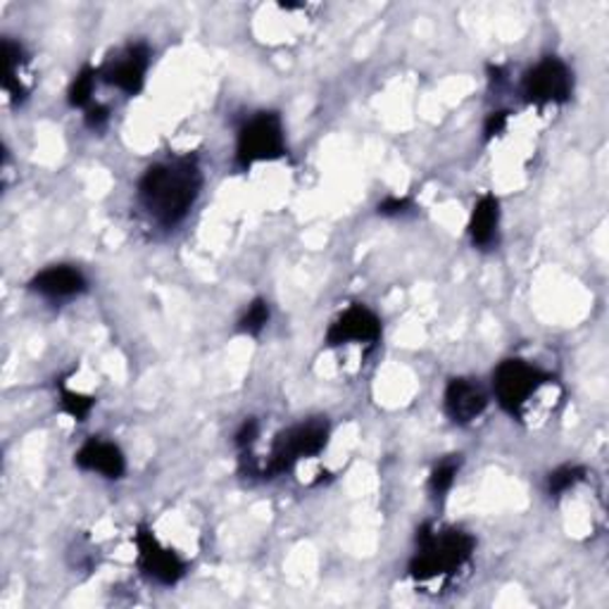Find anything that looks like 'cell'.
<instances>
[{"label":"cell","mask_w":609,"mask_h":609,"mask_svg":"<svg viewBox=\"0 0 609 609\" xmlns=\"http://www.w3.org/2000/svg\"><path fill=\"white\" fill-rule=\"evenodd\" d=\"M202 186L196 157H177L146 169L139 181V200L157 224H179L193 208Z\"/></svg>","instance_id":"6da1fadb"},{"label":"cell","mask_w":609,"mask_h":609,"mask_svg":"<svg viewBox=\"0 0 609 609\" xmlns=\"http://www.w3.org/2000/svg\"><path fill=\"white\" fill-rule=\"evenodd\" d=\"M417 555L410 562V574L417 582L455 574L462 564H467L474 553V539L457 529L436 531L433 524H422L417 531Z\"/></svg>","instance_id":"7a4b0ae2"},{"label":"cell","mask_w":609,"mask_h":609,"mask_svg":"<svg viewBox=\"0 0 609 609\" xmlns=\"http://www.w3.org/2000/svg\"><path fill=\"white\" fill-rule=\"evenodd\" d=\"M284 155V124L277 112H257L241 126L236 143V165L241 169H251L255 163H272Z\"/></svg>","instance_id":"3957f363"},{"label":"cell","mask_w":609,"mask_h":609,"mask_svg":"<svg viewBox=\"0 0 609 609\" xmlns=\"http://www.w3.org/2000/svg\"><path fill=\"white\" fill-rule=\"evenodd\" d=\"M329 443V424L324 419H310V422L296 424L279 433L272 445L269 464L265 467V476H277L296 467V462L302 457H314Z\"/></svg>","instance_id":"277c9868"},{"label":"cell","mask_w":609,"mask_h":609,"mask_svg":"<svg viewBox=\"0 0 609 609\" xmlns=\"http://www.w3.org/2000/svg\"><path fill=\"white\" fill-rule=\"evenodd\" d=\"M550 381V376L539 367L529 365L527 359H505L492 374V388H496L498 402L510 414H521V408L529 398Z\"/></svg>","instance_id":"5b68a950"},{"label":"cell","mask_w":609,"mask_h":609,"mask_svg":"<svg viewBox=\"0 0 609 609\" xmlns=\"http://www.w3.org/2000/svg\"><path fill=\"white\" fill-rule=\"evenodd\" d=\"M574 89V79L569 67L560 57H543L539 65H533L524 79H521V93L527 103L533 106H550V103H567Z\"/></svg>","instance_id":"8992f818"},{"label":"cell","mask_w":609,"mask_h":609,"mask_svg":"<svg viewBox=\"0 0 609 609\" xmlns=\"http://www.w3.org/2000/svg\"><path fill=\"white\" fill-rule=\"evenodd\" d=\"M134 541L139 550V567L143 572L163 586H174L181 582V576L186 574V564L174 550L159 545V541L146 527H141L136 531Z\"/></svg>","instance_id":"52a82bcc"},{"label":"cell","mask_w":609,"mask_h":609,"mask_svg":"<svg viewBox=\"0 0 609 609\" xmlns=\"http://www.w3.org/2000/svg\"><path fill=\"white\" fill-rule=\"evenodd\" d=\"M148 67L151 51L146 43H132L103 67V79L114 89L136 96L143 89V84H146Z\"/></svg>","instance_id":"ba28073f"},{"label":"cell","mask_w":609,"mask_h":609,"mask_svg":"<svg viewBox=\"0 0 609 609\" xmlns=\"http://www.w3.org/2000/svg\"><path fill=\"white\" fill-rule=\"evenodd\" d=\"M381 336V322L365 304H351L326 331V345L345 343H376Z\"/></svg>","instance_id":"9c48e42d"},{"label":"cell","mask_w":609,"mask_h":609,"mask_svg":"<svg viewBox=\"0 0 609 609\" xmlns=\"http://www.w3.org/2000/svg\"><path fill=\"white\" fill-rule=\"evenodd\" d=\"M445 412L455 424H472L488 408L484 388L472 379H453L445 388Z\"/></svg>","instance_id":"30bf717a"},{"label":"cell","mask_w":609,"mask_h":609,"mask_svg":"<svg viewBox=\"0 0 609 609\" xmlns=\"http://www.w3.org/2000/svg\"><path fill=\"white\" fill-rule=\"evenodd\" d=\"M86 286L89 284H86L84 274L77 267H69V265H55L43 269L32 281H29V288H32L34 294L51 300L75 298L86 291Z\"/></svg>","instance_id":"8fae6325"},{"label":"cell","mask_w":609,"mask_h":609,"mask_svg":"<svg viewBox=\"0 0 609 609\" xmlns=\"http://www.w3.org/2000/svg\"><path fill=\"white\" fill-rule=\"evenodd\" d=\"M77 467L84 472H96L106 478H122L126 462L122 451L114 443L100 441V439H89L75 455Z\"/></svg>","instance_id":"7c38bea8"},{"label":"cell","mask_w":609,"mask_h":609,"mask_svg":"<svg viewBox=\"0 0 609 609\" xmlns=\"http://www.w3.org/2000/svg\"><path fill=\"white\" fill-rule=\"evenodd\" d=\"M498 224H500V200L486 193L478 198L469 220V239L476 248H490L498 241Z\"/></svg>","instance_id":"4fadbf2b"},{"label":"cell","mask_w":609,"mask_h":609,"mask_svg":"<svg viewBox=\"0 0 609 609\" xmlns=\"http://www.w3.org/2000/svg\"><path fill=\"white\" fill-rule=\"evenodd\" d=\"M96 79H98V71L93 67H84L79 71L75 81H71L69 93H67L71 108H89L91 106V98L96 91Z\"/></svg>","instance_id":"5bb4252c"},{"label":"cell","mask_w":609,"mask_h":609,"mask_svg":"<svg viewBox=\"0 0 609 609\" xmlns=\"http://www.w3.org/2000/svg\"><path fill=\"white\" fill-rule=\"evenodd\" d=\"M269 302L263 300V298H257L248 304V310H245V314L241 317V322H239V331L241 333H248V336H259V333L265 331V326L269 324Z\"/></svg>","instance_id":"9a60e30c"},{"label":"cell","mask_w":609,"mask_h":609,"mask_svg":"<svg viewBox=\"0 0 609 609\" xmlns=\"http://www.w3.org/2000/svg\"><path fill=\"white\" fill-rule=\"evenodd\" d=\"M586 478V469L576 467V464H564V467L555 469L547 476V492L550 496H562V492L572 490L576 484H582Z\"/></svg>","instance_id":"2e32d148"},{"label":"cell","mask_w":609,"mask_h":609,"mask_svg":"<svg viewBox=\"0 0 609 609\" xmlns=\"http://www.w3.org/2000/svg\"><path fill=\"white\" fill-rule=\"evenodd\" d=\"M60 408L65 414H69L75 422H84L86 417L91 414V410L96 408V398L84 396V394H75V390L65 388V384L60 381Z\"/></svg>","instance_id":"e0dca14e"},{"label":"cell","mask_w":609,"mask_h":609,"mask_svg":"<svg viewBox=\"0 0 609 609\" xmlns=\"http://www.w3.org/2000/svg\"><path fill=\"white\" fill-rule=\"evenodd\" d=\"M457 472H459V459H455V457L443 459V462L439 464V467L431 472V478H429V488H431L433 496L443 498L445 492L453 488Z\"/></svg>","instance_id":"ac0fdd59"},{"label":"cell","mask_w":609,"mask_h":609,"mask_svg":"<svg viewBox=\"0 0 609 609\" xmlns=\"http://www.w3.org/2000/svg\"><path fill=\"white\" fill-rule=\"evenodd\" d=\"M412 200L408 196H388L379 202V208H376V212H379L381 217H402L408 214L412 210Z\"/></svg>","instance_id":"d6986e66"},{"label":"cell","mask_w":609,"mask_h":609,"mask_svg":"<svg viewBox=\"0 0 609 609\" xmlns=\"http://www.w3.org/2000/svg\"><path fill=\"white\" fill-rule=\"evenodd\" d=\"M507 122H510V112L507 110H498V112H490L488 120L484 124V134H486V141H490L492 136H498L505 132Z\"/></svg>","instance_id":"ffe728a7"},{"label":"cell","mask_w":609,"mask_h":609,"mask_svg":"<svg viewBox=\"0 0 609 609\" xmlns=\"http://www.w3.org/2000/svg\"><path fill=\"white\" fill-rule=\"evenodd\" d=\"M257 433H259V424H257V419H245V422L241 424V429L236 431V445L241 447V451H245V447H251L257 439Z\"/></svg>","instance_id":"44dd1931"},{"label":"cell","mask_w":609,"mask_h":609,"mask_svg":"<svg viewBox=\"0 0 609 609\" xmlns=\"http://www.w3.org/2000/svg\"><path fill=\"white\" fill-rule=\"evenodd\" d=\"M110 120V110L106 106H100V103H91L89 108H86V124H89L91 129H103Z\"/></svg>","instance_id":"7402d4cb"}]
</instances>
